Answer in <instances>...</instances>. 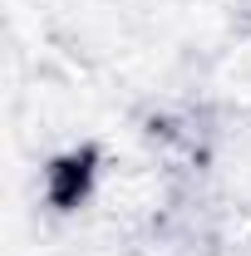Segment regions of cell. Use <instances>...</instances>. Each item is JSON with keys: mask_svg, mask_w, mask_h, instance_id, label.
Here are the masks:
<instances>
[{"mask_svg": "<svg viewBox=\"0 0 251 256\" xmlns=\"http://www.w3.org/2000/svg\"><path fill=\"white\" fill-rule=\"evenodd\" d=\"M40 192L54 212H79L89 207L98 192H104V162H98L94 148H69L60 158L44 162L40 172Z\"/></svg>", "mask_w": 251, "mask_h": 256, "instance_id": "1", "label": "cell"}]
</instances>
